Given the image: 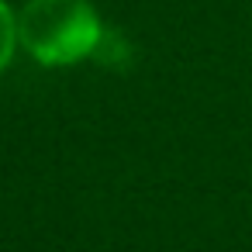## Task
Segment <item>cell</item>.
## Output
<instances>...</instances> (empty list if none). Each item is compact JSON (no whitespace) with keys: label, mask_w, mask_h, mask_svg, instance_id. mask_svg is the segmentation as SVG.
Wrapping results in <instances>:
<instances>
[{"label":"cell","mask_w":252,"mask_h":252,"mask_svg":"<svg viewBox=\"0 0 252 252\" xmlns=\"http://www.w3.org/2000/svg\"><path fill=\"white\" fill-rule=\"evenodd\" d=\"M18 52V14L11 11L7 0H0V73L11 66Z\"/></svg>","instance_id":"2"},{"label":"cell","mask_w":252,"mask_h":252,"mask_svg":"<svg viewBox=\"0 0 252 252\" xmlns=\"http://www.w3.org/2000/svg\"><path fill=\"white\" fill-rule=\"evenodd\" d=\"M104 42L100 14L90 0H28L18 11V45L49 69L90 59Z\"/></svg>","instance_id":"1"}]
</instances>
